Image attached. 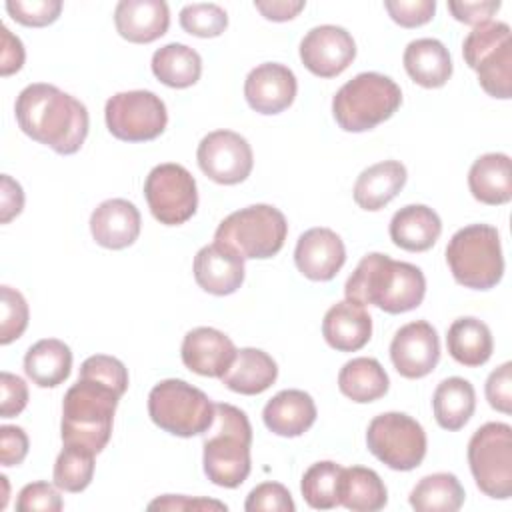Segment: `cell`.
<instances>
[{
	"instance_id": "6da1fadb",
	"label": "cell",
	"mask_w": 512,
	"mask_h": 512,
	"mask_svg": "<svg viewBox=\"0 0 512 512\" xmlns=\"http://www.w3.org/2000/svg\"><path fill=\"white\" fill-rule=\"evenodd\" d=\"M14 114L28 138L62 156L78 152L90 128L86 106L46 82L28 84L16 98Z\"/></svg>"
},
{
	"instance_id": "7a4b0ae2",
	"label": "cell",
	"mask_w": 512,
	"mask_h": 512,
	"mask_svg": "<svg viewBox=\"0 0 512 512\" xmlns=\"http://www.w3.org/2000/svg\"><path fill=\"white\" fill-rule=\"evenodd\" d=\"M346 300L362 306L374 304L388 314H404L418 308L426 294L422 270L410 262L392 260L388 254H366L344 286Z\"/></svg>"
},
{
	"instance_id": "3957f363",
	"label": "cell",
	"mask_w": 512,
	"mask_h": 512,
	"mask_svg": "<svg viewBox=\"0 0 512 512\" xmlns=\"http://www.w3.org/2000/svg\"><path fill=\"white\" fill-rule=\"evenodd\" d=\"M122 396L108 384L80 374L62 402V444L100 454L112 436L114 412Z\"/></svg>"
},
{
	"instance_id": "277c9868",
	"label": "cell",
	"mask_w": 512,
	"mask_h": 512,
	"mask_svg": "<svg viewBox=\"0 0 512 512\" xmlns=\"http://www.w3.org/2000/svg\"><path fill=\"white\" fill-rule=\"evenodd\" d=\"M204 434V474L216 486L238 488L252 468V426L246 412L226 402L214 404V422Z\"/></svg>"
},
{
	"instance_id": "5b68a950",
	"label": "cell",
	"mask_w": 512,
	"mask_h": 512,
	"mask_svg": "<svg viewBox=\"0 0 512 512\" xmlns=\"http://www.w3.org/2000/svg\"><path fill=\"white\" fill-rule=\"evenodd\" d=\"M402 104L400 86L384 74L360 72L332 98V116L346 132H366L388 120Z\"/></svg>"
},
{
	"instance_id": "8992f818",
	"label": "cell",
	"mask_w": 512,
	"mask_h": 512,
	"mask_svg": "<svg viewBox=\"0 0 512 512\" xmlns=\"http://www.w3.org/2000/svg\"><path fill=\"white\" fill-rule=\"evenodd\" d=\"M452 278L472 290H490L504 276L500 234L490 224H468L454 232L446 246Z\"/></svg>"
},
{
	"instance_id": "52a82bcc",
	"label": "cell",
	"mask_w": 512,
	"mask_h": 512,
	"mask_svg": "<svg viewBox=\"0 0 512 512\" xmlns=\"http://www.w3.org/2000/svg\"><path fill=\"white\" fill-rule=\"evenodd\" d=\"M288 236L286 216L270 204H252L228 214L216 228L214 240L238 252L244 260L276 256Z\"/></svg>"
},
{
	"instance_id": "ba28073f",
	"label": "cell",
	"mask_w": 512,
	"mask_h": 512,
	"mask_svg": "<svg viewBox=\"0 0 512 512\" xmlns=\"http://www.w3.org/2000/svg\"><path fill=\"white\" fill-rule=\"evenodd\" d=\"M148 414L160 430L172 436L192 438L212 426L214 402L186 380L168 378L150 390Z\"/></svg>"
},
{
	"instance_id": "9c48e42d",
	"label": "cell",
	"mask_w": 512,
	"mask_h": 512,
	"mask_svg": "<svg viewBox=\"0 0 512 512\" xmlns=\"http://www.w3.org/2000/svg\"><path fill=\"white\" fill-rule=\"evenodd\" d=\"M468 464L480 492L496 500L512 496V428L506 422L482 424L468 442Z\"/></svg>"
},
{
	"instance_id": "30bf717a",
	"label": "cell",
	"mask_w": 512,
	"mask_h": 512,
	"mask_svg": "<svg viewBox=\"0 0 512 512\" xmlns=\"http://www.w3.org/2000/svg\"><path fill=\"white\" fill-rule=\"evenodd\" d=\"M366 446L388 468L408 472L422 464L428 442L418 420L404 412H384L370 420Z\"/></svg>"
},
{
	"instance_id": "8fae6325",
	"label": "cell",
	"mask_w": 512,
	"mask_h": 512,
	"mask_svg": "<svg viewBox=\"0 0 512 512\" xmlns=\"http://www.w3.org/2000/svg\"><path fill=\"white\" fill-rule=\"evenodd\" d=\"M108 132L122 142H148L168 124L164 100L150 90H128L108 98L104 108Z\"/></svg>"
},
{
	"instance_id": "7c38bea8",
	"label": "cell",
	"mask_w": 512,
	"mask_h": 512,
	"mask_svg": "<svg viewBox=\"0 0 512 512\" xmlns=\"http://www.w3.org/2000/svg\"><path fill=\"white\" fill-rule=\"evenodd\" d=\"M144 198L152 216L160 224H184L196 214L198 208L196 180L182 164H158L146 176Z\"/></svg>"
},
{
	"instance_id": "4fadbf2b",
	"label": "cell",
	"mask_w": 512,
	"mask_h": 512,
	"mask_svg": "<svg viewBox=\"0 0 512 512\" xmlns=\"http://www.w3.org/2000/svg\"><path fill=\"white\" fill-rule=\"evenodd\" d=\"M200 170L216 184L232 186L244 182L254 166V154L244 136L232 130L206 134L196 150Z\"/></svg>"
},
{
	"instance_id": "5bb4252c",
	"label": "cell",
	"mask_w": 512,
	"mask_h": 512,
	"mask_svg": "<svg viewBox=\"0 0 512 512\" xmlns=\"http://www.w3.org/2000/svg\"><path fill=\"white\" fill-rule=\"evenodd\" d=\"M356 58V42L352 34L334 24H322L306 32L300 42V60L318 78H334L342 74Z\"/></svg>"
},
{
	"instance_id": "9a60e30c",
	"label": "cell",
	"mask_w": 512,
	"mask_h": 512,
	"mask_svg": "<svg viewBox=\"0 0 512 512\" xmlns=\"http://www.w3.org/2000/svg\"><path fill=\"white\" fill-rule=\"evenodd\" d=\"M390 360L404 378L416 380L428 376L440 360L436 328L426 320L404 324L390 342Z\"/></svg>"
},
{
	"instance_id": "2e32d148",
	"label": "cell",
	"mask_w": 512,
	"mask_h": 512,
	"mask_svg": "<svg viewBox=\"0 0 512 512\" xmlns=\"http://www.w3.org/2000/svg\"><path fill=\"white\" fill-rule=\"evenodd\" d=\"M298 92L294 72L278 62H264L252 68L244 80V98L258 114H280L292 106Z\"/></svg>"
},
{
	"instance_id": "e0dca14e",
	"label": "cell",
	"mask_w": 512,
	"mask_h": 512,
	"mask_svg": "<svg viewBox=\"0 0 512 512\" xmlns=\"http://www.w3.org/2000/svg\"><path fill=\"white\" fill-rule=\"evenodd\" d=\"M294 262L302 276L314 282L332 280L346 262L342 238L330 228H310L300 234L294 248Z\"/></svg>"
},
{
	"instance_id": "ac0fdd59",
	"label": "cell",
	"mask_w": 512,
	"mask_h": 512,
	"mask_svg": "<svg viewBox=\"0 0 512 512\" xmlns=\"http://www.w3.org/2000/svg\"><path fill=\"white\" fill-rule=\"evenodd\" d=\"M196 284L214 296L234 294L244 282V258L222 242L200 248L192 264Z\"/></svg>"
},
{
	"instance_id": "d6986e66",
	"label": "cell",
	"mask_w": 512,
	"mask_h": 512,
	"mask_svg": "<svg viewBox=\"0 0 512 512\" xmlns=\"http://www.w3.org/2000/svg\"><path fill=\"white\" fill-rule=\"evenodd\" d=\"M180 356L184 366L194 374L222 378L236 356V346L224 332L210 326H198L186 332Z\"/></svg>"
},
{
	"instance_id": "ffe728a7",
	"label": "cell",
	"mask_w": 512,
	"mask_h": 512,
	"mask_svg": "<svg viewBox=\"0 0 512 512\" xmlns=\"http://www.w3.org/2000/svg\"><path fill=\"white\" fill-rule=\"evenodd\" d=\"M142 218L138 208L124 198L100 202L90 216V232L96 244L108 250L132 246L140 236Z\"/></svg>"
},
{
	"instance_id": "44dd1931",
	"label": "cell",
	"mask_w": 512,
	"mask_h": 512,
	"mask_svg": "<svg viewBox=\"0 0 512 512\" xmlns=\"http://www.w3.org/2000/svg\"><path fill=\"white\" fill-rule=\"evenodd\" d=\"M116 32L132 44H150L170 26V10L164 0H120L114 10Z\"/></svg>"
},
{
	"instance_id": "7402d4cb",
	"label": "cell",
	"mask_w": 512,
	"mask_h": 512,
	"mask_svg": "<svg viewBox=\"0 0 512 512\" xmlns=\"http://www.w3.org/2000/svg\"><path fill=\"white\" fill-rule=\"evenodd\" d=\"M322 336L338 352H356L372 338V318L358 302H336L324 314Z\"/></svg>"
},
{
	"instance_id": "603a6c76",
	"label": "cell",
	"mask_w": 512,
	"mask_h": 512,
	"mask_svg": "<svg viewBox=\"0 0 512 512\" xmlns=\"http://www.w3.org/2000/svg\"><path fill=\"white\" fill-rule=\"evenodd\" d=\"M262 420L272 434L296 438L308 432L316 422V404L304 390H280L266 402Z\"/></svg>"
},
{
	"instance_id": "cb8c5ba5",
	"label": "cell",
	"mask_w": 512,
	"mask_h": 512,
	"mask_svg": "<svg viewBox=\"0 0 512 512\" xmlns=\"http://www.w3.org/2000/svg\"><path fill=\"white\" fill-rule=\"evenodd\" d=\"M408 178L406 166L398 160H384L360 172L354 182V202L368 212L382 210L404 188Z\"/></svg>"
},
{
	"instance_id": "d4e9b609",
	"label": "cell",
	"mask_w": 512,
	"mask_h": 512,
	"mask_svg": "<svg viewBox=\"0 0 512 512\" xmlns=\"http://www.w3.org/2000/svg\"><path fill=\"white\" fill-rule=\"evenodd\" d=\"M390 240L408 252L430 250L442 234L440 216L424 204H408L390 220Z\"/></svg>"
},
{
	"instance_id": "484cf974",
	"label": "cell",
	"mask_w": 512,
	"mask_h": 512,
	"mask_svg": "<svg viewBox=\"0 0 512 512\" xmlns=\"http://www.w3.org/2000/svg\"><path fill=\"white\" fill-rule=\"evenodd\" d=\"M472 196L488 206H500L512 200V162L508 154L488 152L474 160L468 172Z\"/></svg>"
},
{
	"instance_id": "4316f807",
	"label": "cell",
	"mask_w": 512,
	"mask_h": 512,
	"mask_svg": "<svg viewBox=\"0 0 512 512\" xmlns=\"http://www.w3.org/2000/svg\"><path fill=\"white\" fill-rule=\"evenodd\" d=\"M278 378V366L274 358L260 348H240L222 374V384L238 394L256 396L268 390Z\"/></svg>"
},
{
	"instance_id": "83f0119b",
	"label": "cell",
	"mask_w": 512,
	"mask_h": 512,
	"mask_svg": "<svg viewBox=\"0 0 512 512\" xmlns=\"http://www.w3.org/2000/svg\"><path fill=\"white\" fill-rule=\"evenodd\" d=\"M406 74L422 88H442L452 76L448 48L436 38L412 40L402 56Z\"/></svg>"
},
{
	"instance_id": "f1b7e54d",
	"label": "cell",
	"mask_w": 512,
	"mask_h": 512,
	"mask_svg": "<svg viewBox=\"0 0 512 512\" xmlns=\"http://www.w3.org/2000/svg\"><path fill=\"white\" fill-rule=\"evenodd\" d=\"M446 348L448 354L462 366L478 368L486 364L494 350V340L490 328L474 318L462 316L456 318L446 332Z\"/></svg>"
},
{
	"instance_id": "f546056e",
	"label": "cell",
	"mask_w": 512,
	"mask_h": 512,
	"mask_svg": "<svg viewBox=\"0 0 512 512\" xmlns=\"http://www.w3.org/2000/svg\"><path fill=\"white\" fill-rule=\"evenodd\" d=\"M72 370V352L58 338H44L32 344L24 356L26 376L40 388H56Z\"/></svg>"
},
{
	"instance_id": "4dcf8cb0",
	"label": "cell",
	"mask_w": 512,
	"mask_h": 512,
	"mask_svg": "<svg viewBox=\"0 0 512 512\" xmlns=\"http://www.w3.org/2000/svg\"><path fill=\"white\" fill-rule=\"evenodd\" d=\"M432 410L440 428L448 432L464 428L476 410L474 386L460 376L442 380L434 390Z\"/></svg>"
},
{
	"instance_id": "1f68e13d",
	"label": "cell",
	"mask_w": 512,
	"mask_h": 512,
	"mask_svg": "<svg viewBox=\"0 0 512 512\" xmlns=\"http://www.w3.org/2000/svg\"><path fill=\"white\" fill-rule=\"evenodd\" d=\"M388 502L382 478L366 466L342 468L338 484V504L352 512H378Z\"/></svg>"
},
{
	"instance_id": "d6a6232c",
	"label": "cell",
	"mask_w": 512,
	"mask_h": 512,
	"mask_svg": "<svg viewBox=\"0 0 512 512\" xmlns=\"http://www.w3.org/2000/svg\"><path fill=\"white\" fill-rule=\"evenodd\" d=\"M390 380L376 358H352L338 372L340 392L358 404H368L388 392Z\"/></svg>"
},
{
	"instance_id": "836d02e7",
	"label": "cell",
	"mask_w": 512,
	"mask_h": 512,
	"mask_svg": "<svg viewBox=\"0 0 512 512\" xmlns=\"http://www.w3.org/2000/svg\"><path fill=\"white\" fill-rule=\"evenodd\" d=\"M152 74L170 88H190L200 80V54L180 42H170L152 54Z\"/></svg>"
},
{
	"instance_id": "e575fe53",
	"label": "cell",
	"mask_w": 512,
	"mask_h": 512,
	"mask_svg": "<svg viewBox=\"0 0 512 512\" xmlns=\"http://www.w3.org/2000/svg\"><path fill=\"white\" fill-rule=\"evenodd\" d=\"M464 488L452 472H436L420 478L408 502L416 512H456L464 504Z\"/></svg>"
},
{
	"instance_id": "d590c367",
	"label": "cell",
	"mask_w": 512,
	"mask_h": 512,
	"mask_svg": "<svg viewBox=\"0 0 512 512\" xmlns=\"http://www.w3.org/2000/svg\"><path fill=\"white\" fill-rule=\"evenodd\" d=\"M472 70L488 96L508 100L512 96V40L486 52Z\"/></svg>"
},
{
	"instance_id": "8d00e7d4",
	"label": "cell",
	"mask_w": 512,
	"mask_h": 512,
	"mask_svg": "<svg viewBox=\"0 0 512 512\" xmlns=\"http://www.w3.org/2000/svg\"><path fill=\"white\" fill-rule=\"evenodd\" d=\"M342 466L332 460L314 462L302 476L300 492L310 508L330 510L338 506V484Z\"/></svg>"
},
{
	"instance_id": "74e56055",
	"label": "cell",
	"mask_w": 512,
	"mask_h": 512,
	"mask_svg": "<svg viewBox=\"0 0 512 512\" xmlns=\"http://www.w3.org/2000/svg\"><path fill=\"white\" fill-rule=\"evenodd\" d=\"M94 452L64 444L54 462V484L64 492H82L88 488L94 476Z\"/></svg>"
},
{
	"instance_id": "f35d334b",
	"label": "cell",
	"mask_w": 512,
	"mask_h": 512,
	"mask_svg": "<svg viewBox=\"0 0 512 512\" xmlns=\"http://www.w3.org/2000/svg\"><path fill=\"white\" fill-rule=\"evenodd\" d=\"M180 26L190 36L216 38L226 30L228 14L222 6L212 2L186 4L180 10Z\"/></svg>"
},
{
	"instance_id": "ab89813d",
	"label": "cell",
	"mask_w": 512,
	"mask_h": 512,
	"mask_svg": "<svg viewBox=\"0 0 512 512\" xmlns=\"http://www.w3.org/2000/svg\"><path fill=\"white\" fill-rule=\"evenodd\" d=\"M2 296V318H0V344L6 346L14 340H18L26 326H28V302L26 298L12 286H2L0 288Z\"/></svg>"
},
{
	"instance_id": "60d3db41",
	"label": "cell",
	"mask_w": 512,
	"mask_h": 512,
	"mask_svg": "<svg viewBox=\"0 0 512 512\" xmlns=\"http://www.w3.org/2000/svg\"><path fill=\"white\" fill-rule=\"evenodd\" d=\"M510 40V26L506 22H486L476 26L462 44V56L470 68L490 50Z\"/></svg>"
},
{
	"instance_id": "b9f144b4",
	"label": "cell",
	"mask_w": 512,
	"mask_h": 512,
	"mask_svg": "<svg viewBox=\"0 0 512 512\" xmlns=\"http://www.w3.org/2000/svg\"><path fill=\"white\" fill-rule=\"evenodd\" d=\"M6 12L22 26L42 28L58 20L62 12L60 0H8Z\"/></svg>"
},
{
	"instance_id": "7bdbcfd3",
	"label": "cell",
	"mask_w": 512,
	"mask_h": 512,
	"mask_svg": "<svg viewBox=\"0 0 512 512\" xmlns=\"http://www.w3.org/2000/svg\"><path fill=\"white\" fill-rule=\"evenodd\" d=\"M246 512H294L296 504L288 492L286 486L280 482H262L256 488L250 490L246 502H244Z\"/></svg>"
},
{
	"instance_id": "ee69618b",
	"label": "cell",
	"mask_w": 512,
	"mask_h": 512,
	"mask_svg": "<svg viewBox=\"0 0 512 512\" xmlns=\"http://www.w3.org/2000/svg\"><path fill=\"white\" fill-rule=\"evenodd\" d=\"M80 374L92 376V378L112 386L120 396H124V392L128 390V370L114 356L94 354V356L86 358L80 366Z\"/></svg>"
},
{
	"instance_id": "f6af8a7d",
	"label": "cell",
	"mask_w": 512,
	"mask_h": 512,
	"mask_svg": "<svg viewBox=\"0 0 512 512\" xmlns=\"http://www.w3.org/2000/svg\"><path fill=\"white\" fill-rule=\"evenodd\" d=\"M58 486L48 484L44 480L26 484L16 498L18 512H60L64 502L56 490Z\"/></svg>"
},
{
	"instance_id": "bcb514c9",
	"label": "cell",
	"mask_w": 512,
	"mask_h": 512,
	"mask_svg": "<svg viewBox=\"0 0 512 512\" xmlns=\"http://www.w3.org/2000/svg\"><path fill=\"white\" fill-rule=\"evenodd\" d=\"M384 8L388 16L402 28H418L434 18V0H386Z\"/></svg>"
},
{
	"instance_id": "7dc6e473",
	"label": "cell",
	"mask_w": 512,
	"mask_h": 512,
	"mask_svg": "<svg viewBox=\"0 0 512 512\" xmlns=\"http://www.w3.org/2000/svg\"><path fill=\"white\" fill-rule=\"evenodd\" d=\"M484 390H486V400L494 410L502 414H510L512 412V362H504L502 366L492 370Z\"/></svg>"
},
{
	"instance_id": "c3c4849f",
	"label": "cell",
	"mask_w": 512,
	"mask_h": 512,
	"mask_svg": "<svg viewBox=\"0 0 512 512\" xmlns=\"http://www.w3.org/2000/svg\"><path fill=\"white\" fill-rule=\"evenodd\" d=\"M0 390H2L0 416L2 418L18 416L28 404V386H26V382L20 376L4 370L0 374Z\"/></svg>"
},
{
	"instance_id": "681fc988",
	"label": "cell",
	"mask_w": 512,
	"mask_h": 512,
	"mask_svg": "<svg viewBox=\"0 0 512 512\" xmlns=\"http://www.w3.org/2000/svg\"><path fill=\"white\" fill-rule=\"evenodd\" d=\"M28 436L24 428L4 424L0 426V462L2 466H18L28 454Z\"/></svg>"
},
{
	"instance_id": "f907efd6",
	"label": "cell",
	"mask_w": 512,
	"mask_h": 512,
	"mask_svg": "<svg viewBox=\"0 0 512 512\" xmlns=\"http://www.w3.org/2000/svg\"><path fill=\"white\" fill-rule=\"evenodd\" d=\"M500 0H482V2H448L452 16L468 26H480L490 22V18L500 10Z\"/></svg>"
},
{
	"instance_id": "816d5d0a",
	"label": "cell",
	"mask_w": 512,
	"mask_h": 512,
	"mask_svg": "<svg viewBox=\"0 0 512 512\" xmlns=\"http://www.w3.org/2000/svg\"><path fill=\"white\" fill-rule=\"evenodd\" d=\"M228 506L218 500L210 498H190V496H180V494H164L158 496L148 504V510H176V512H186V510H226Z\"/></svg>"
},
{
	"instance_id": "f5cc1de1",
	"label": "cell",
	"mask_w": 512,
	"mask_h": 512,
	"mask_svg": "<svg viewBox=\"0 0 512 512\" xmlns=\"http://www.w3.org/2000/svg\"><path fill=\"white\" fill-rule=\"evenodd\" d=\"M0 36H2V48H0V74L2 76H10L14 72H18L24 64L26 52H24V44L18 36H14L8 26H0Z\"/></svg>"
},
{
	"instance_id": "db71d44e",
	"label": "cell",
	"mask_w": 512,
	"mask_h": 512,
	"mask_svg": "<svg viewBox=\"0 0 512 512\" xmlns=\"http://www.w3.org/2000/svg\"><path fill=\"white\" fill-rule=\"evenodd\" d=\"M24 208V192L22 186L8 174H2L0 186V222L8 224L16 218Z\"/></svg>"
},
{
	"instance_id": "11a10c76",
	"label": "cell",
	"mask_w": 512,
	"mask_h": 512,
	"mask_svg": "<svg viewBox=\"0 0 512 512\" xmlns=\"http://www.w3.org/2000/svg\"><path fill=\"white\" fill-rule=\"evenodd\" d=\"M304 0H254V8L272 22H288L304 10Z\"/></svg>"
}]
</instances>
